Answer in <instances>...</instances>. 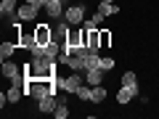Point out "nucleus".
<instances>
[{
  "label": "nucleus",
  "mask_w": 159,
  "mask_h": 119,
  "mask_svg": "<svg viewBox=\"0 0 159 119\" xmlns=\"http://www.w3.org/2000/svg\"><path fill=\"white\" fill-rule=\"evenodd\" d=\"M56 79L64 93H77L80 85H85V72H69L66 77H56Z\"/></svg>",
  "instance_id": "1"
},
{
  "label": "nucleus",
  "mask_w": 159,
  "mask_h": 119,
  "mask_svg": "<svg viewBox=\"0 0 159 119\" xmlns=\"http://www.w3.org/2000/svg\"><path fill=\"white\" fill-rule=\"evenodd\" d=\"M16 42H19V48H24V51H32L34 45H40L37 42V37H34V27H19L16 29Z\"/></svg>",
  "instance_id": "2"
},
{
  "label": "nucleus",
  "mask_w": 159,
  "mask_h": 119,
  "mask_svg": "<svg viewBox=\"0 0 159 119\" xmlns=\"http://www.w3.org/2000/svg\"><path fill=\"white\" fill-rule=\"evenodd\" d=\"M64 19H66L72 27H80V24L85 21V6L82 3H74V6H66V11H64Z\"/></svg>",
  "instance_id": "3"
},
{
  "label": "nucleus",
  "mask_w": 159,
  "mask_h": 119,
  "mask_svg": "<svg viewBox=\"0 0 159 119\" xmlns=\"http://www.w3.org/2000/svg\"><path fill=\"white\" fill-rule=\"evenodd\" d=\"M3 77L6 79H11V82H24V69H21V64H16V61H3Z\"/></svg>",
  "instance_id": "4"
},
{
  "label": "nucleus",
  "mask_w": 159,
  "mask_h": 119,
  "mask_svg": "<svg viewBox=\"0 0 159 119\" xmlns=\"http://www.w3.org/2000/svg\"><path fill=\"white\" fill-rule=\"evenodd\" d=\"M34 37H37V42H40V45L51 42V40H53V27H51L48 21H40V24H34Z\"/></svg>",
  "instance_id": "5"
},
{
  "label": "nucleus",
  "mask_w": 159,
  "mask_h": 119,
  "mask_svg": "<svg viewBox=\"0 0 159 119\" xmlns=\"http://www.w3.org/2000/svg\"><path fill=\"white\" fill-rule=\"evenodd\" d=\"M135 95H138V85H122L117 90V103H119V106H127Z\"/></svg>",
  "instance_id": "6"
},
{
  "label": "nucleus",
  "mask_w": 159,
  "mask_h": 119,
  "mask_svg": "<svg viewBox=\"0 0 159 119\" xmlns=\"http://www.w3.org/2000/svg\"><path fill=\"white\" fill-rule=\"evenodd\" d=\"M37 13H40V6H34V3H24V6H19L16 16L27 24V21H34V19H37Z\"/></svg>",
  "instance_id": "7"
},
{
  "label": "nucleus",
  "mask_w": 159,
  "mask_h": 119,
  "mask_svg": "<svg viewBox=\"0 0 159 119\" xmlns=\"http://www.w3.org/2000/svg\"><path fill=\"white\" fill-rule=\"evenodd\" d=\"M56 106H58V95H43L37 101V111L40 114H53Z\"/></svg>",
  "instance_id": "8"
},
{
  "label": "nucleus",
  "mask_w": 159,
  "mask_h": 119,
  "mask_svg": "<svg viewBox=\"0 0 159 119\" xmlns=\"http://www.w3.org/2000/svg\"><path fill=\"white\" fill-rule=\"evenodd\" d=\"M64 3H58V0H51L45 6V13H48V19H64Z\"/></svg>",
  "instance_id": "9"
},
{
  "label": "nucleus",
  "mask_w": 159,
  "mask_h": 119,
  "mask_svg": "<svg viewBox=\"0 0 159 119\" xmlns=\"http://www.w3.org/2000/svg\"><path fill=\"white\" fill-rule=\"evenodd\" d=\"M69 72H88V64H85V56H80V53H74V56H69Z\"/></svg>",
  "instance_id": "10"
},
{
  "label": "nucleus",
  "mask_w": 159,
  "mask_h": 119,
  "mask_svg": "<svg viewBox=\"0 0 159 119\" xmlns=\"http://www.w3.org/2000/svg\"><path fill=\"white\" fill-rule=\"evenodd\" d=\"M103 74H106L103 69H88V72H85V82H88V85H93V87L103 85Z\"/></svg>",
  "instance_id": "11"
},
{
  "label": "nucleus",
  "mask_w": 159,
  "mask_h": 119,
  "mask_svg": "<svg viewBox=\"0 0 159 119\" xmlns=\"http://www.w3.org/2000/svg\"><path fill=\"white\" fill-rule=\"evenodd\" d=\"M16 11H19L16 0H3V3H0V16H3V19H13Z\"/></svg>",
  "instance_id": "12"
},
{
  "label": "nucleus",
  "mask_w": 159,
  "mask_h": 119,
  "mask_svg": "<svg viewBox=\"0 0 159 119\" xmlns=\"http://www.w3.org/2000/svg\"><path fill=\"white\" fill-rule=\"evenodd\" d=\"M16 51H19V42H13V40H6V42L0 45V58H3V61H8V58H11Z\"/></svg>",
  "instance_id": "13"
},
{
  "label": "nucleus",
  "mask_w": 159,
  "mask_h": 119,
  "mask_svg": "<svg viewBox=\"0 0 159 119\" xmlns=\"http://www.w3.org/2000/svg\"><path fill=\"white\" fill-rule=\"evenodd\" d=\"M103 101H106V87L96 85V87H93V93H90V103H103Z\"/></svg>",
  "instance_id": "14"
},
{
  "label": "nucleus",
  "mask_w": 159,
  "mask_h": 119,
  "mask_svg": "<svg viewBox=\"0 0 159 119\" xmlns=\"http://www.w3.org/2000/svg\"><path fill=\"white\" fill-rule=\"evenodd\" d=\"M98 11L103 16H114V13H119V6H114V3H98Z\"/></svg>",
  "instance_id": "15"
},
{
  "label": "nucleus",
  "mask_w": 159,
  "mask_h": 119,
  "mask_svg": "<svg viewBox=\"0 0 159 119\" xmlns=\"http://www.w3.org/2000/svg\"><path fill=\"white\" fill-rule=\"evenodd\" d=\"M90 93H93V85H88V82H85V85H80V90L74 93V95H77L80 101H90Z\"/></svg>",
  "instance_id": "16"
},
{
  "label": "nucleus",
  "mask_w": 159,
  "mask_h": 119,
  "mask_svg": "<svg viewBox=\"0 0 159 119\" xmlns=\"http://www.w3.org/2000/svg\"><path fill=\"white\" fill-rule=\"evenodd\" d=\"M85 64H88V69H101V53H90V56H85Z\"/></svg>",
  "instance_id": "17"
},
{
  "label": "nucleus",
  "mask_w": 159,
  "mask_h": 119,
  "mask_svg": "<svg viewBox=\"0 0 159 119\" xmlns=\"http://www.w3.org/2000/svg\"><path fill=\"white\" fill-rule=\"evenodd\" d=\"M53 117H56V119H66V117H69L66 101H58V106H56V111H53Z\"/></svg>",
  "instance_id": "18"
},
{
  "label": "nucleus",
  "mask_w": 159,
  "mask_h": 119,
  "mask_svg": "<svg viewBox=\"0 0 159 119\" xmlns=\"http://www.w3.org/2000/svg\"><path fill=\"white\" fill-rule=\"evenodd\" d=\"M114 64H117V61H114V58L111 56H101V69H103V72H111V69H114Z\"/></svg>",
  "instance_id": "19"
},
{
  "label": "nucleus",
  "mask_w": 159,
  "mask_h": 119,
  "mask_svg": "<svg viewBox=\"0 0 159 119\" xmlns=\"http://www.w3.org/2000/svg\"><path fill=\"white\" fill-rule=\"evenodd\" d=\"M122 85H138V74L135 72H125L122 74Z\"/></svg>",
  "instance_id": "20"
},
{
  "label": "nucleus",
  "mask_w": 159,
  "mask_h": 119,
  "mask_svg": "<svg viewBox=\"0 0 159 119\" xmlns=\"http://www.w3.org/2000/svg\"><path fill=\"white\" fill-rule=\"evenodd\" d=\"M111 45V29H101V48Z\"/></svg>",
  "instance_id": "21"
},
{
  "label": "nucleus",
  "mask_w": 159,
  "mask_h": 119,
  "mask_svg": "<svg viewBox=\"0 0 159 119\" xmlns=\"http://www.w3.org/2000/svg\"><path fill=\"white\" fill-rule=\"evenodd\" d=\"M90 19H93V24H96V27H101V21H103V19H106V16H103L101 11H96V13H93Z\"/></svg>",
  "instance_id": "22"
},
{
  "label": "nucleus",
  "mask_w": 159,
  "mask_h": 119,
  "mask_svg": "<svg viewBox=\"0 0 159 119\" xmlns=\"http://www.w3.org/2000/svg\"><path fill=\"white\" fill-rule=\"evenodd\" d=\"M27 3H34V6H40V8H45L51 0H27Z\"/></svg>",
  "instance_id": "23"
},
{
  "label": "nucleus",
  "mask_w": 159,
  "mask_h": 119,
  "mask_svg": "<svg viewBox=\"0 0 159 119\" xmlns=\"http://www.w3.org/2000/svg\"><path fill=\"white\" fill-rule=\"evenodd\" d=\"M6 103H8V95H6V93H0V108H6Z\"/></svg>",
  "instance_id": "24"
},
{
  "label": "nucleus",
  "mask_w": 159,
  "mask_h": 119,
  "mask_svg": "<svg viewBox=\"0 0 159 119\" xmlns=\"http://www.w3.org/2000/svg\"><path fill=\"white\" fill-rule=\"evenodd\" d=\"M98 3H117V0H98Z\"/></svg>",
  "instance_id": "25"
},
{
  "label": "nucleus",
  "mask_w": 159,
  "mask_h": 119,
  "mask_svg": "<svg viewBox=\"0 0 159 119\" xmlns=\"http://www.w3.org/2000/svg\"><path fill=\"white\" fill-rule=\"evenodd\" d=\"M58 3H66V0H58Z\"/></svg>",
  "instance_id": "26"
}]
</instances>
